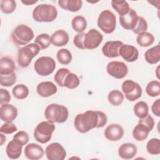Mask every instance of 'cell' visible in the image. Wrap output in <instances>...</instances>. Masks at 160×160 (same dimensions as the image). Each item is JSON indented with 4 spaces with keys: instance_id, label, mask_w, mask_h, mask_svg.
I'll return each instance as SVG.
<instances>
[{
    "instance_id": "ac0fdd59",
    "label": "cell",
    "mask_w": 160,
    "mask_h": 160,
    "mask_svg": "<svg viewBox=\"0 0 160 160\" xmlns=\"http://www.w3.org/2000/svg\"><path fill=\"white\" fill-rule=\"evenodd\" d=\"M24 155L30 160H38L43 157L44 149L37 144L30 143L25 147Z\"/></svg>"
},
{
    "instance_id": "484cf974",
    "label": "cell",
    "mask_w": 160,
    "mask_h": 160,
    "mask_svg": "<svg viewBox=\"0 0 160 160\" xmlns=\"http://www.w3.org/2000/svg\"><path fill=\"white\" fill-rule=\"evenodd\" d=\"M16 69L13 60L8 57H3L0 60V74H9Z\"/></svg>"
},
{
    "instance_id": "83f0119b",
    "label": "cell",
    "mask_w": 160,
    "mask_h": 160,
    "mask_svg": "<svg viewBox=\"0 0 160 160\" xmlns=\"http://www.w3.org/2000/svg\"><path fill=\"white\" fill-rule=\"evenodd\" d=\"M72 29L77 32H82L87 27V21L86 18L81 15L74 17L71 21Z\"/></svg>"
},
{
    "instance_id": "5bb4252c",
    "label": "cell",
    "mask_w": 160,
    "mask_h": 160,
    "mask_svg": "<svg viewBox=\"0 0 160 160\" xmlns=\"http://www.w3.org/2000/svg\"><path fill=\"white\" fill-rule=\"evenodd\" d=\"M138 16L133 9H130L129 12L119 16V22L121 26L126 30H132L138 22Z\"/></svg>"
},
{
    "instance_id": "d6986e66",
    "label": "cell",
    "mask_w": 160,
    "mask_h": 160,
    "mask_svg": "<svg viewBox=\"0 0 160 160\" xmlns=\"http://www.w3.org/2000/svg\"><path fill=\"white\" fill-rule=\"evenodd\" d=\"M38 94L42 98H48L56 93L58 88L51 81H44L39 83L36 88Z\"/></svg>"
},
{
    "instance_id": "e575fe53",
    "label": "cell",
    "mask_w": 160,
    "mask_h": 160,
    "mask_svg": "<svg viewBox=\"0 0 160 160\" xmlns=\"http://www.w3.org/2000/svg\"><path fill=\"white\" fill-rule=\"evenodd\" d=\"M146 93L151 97H156L160 94V82L154 80L150 81L146 87Z\"/></svg>"
},
{
    "instance_id": "ab89813d",
    "label": "cell",
    "mask_w": 160,
    "mask_h": 160,
    "mask_svg": "<svg viewBox=\"0 0 160 160\" xmlns=\"http://www.w3.org/2000/svg\"><path fill=\"white\" fill-rule=\"evenodd\" d=\"M71 72L67 68H60L58 70L54 75V79L56 84L60 87H64V81L66 76Z\"/></svg>"
},
{
    "instance_id": "74e56055",
    "label": "cell",
    "mask_w": 160,
    "mask_h": 160,
    "mask_svg": "<svg viewBox=\"0 0 160 160\" xmlns=\"http://www.w3.org/2000/svg\"><path fill=\"white\" fill-rule=\"evenodd\" d=\"M0 8L2 12L4 14L12 13L16 8V2L14 0H1Z\"/></svg>"
},
{
    "instance_id": "1f68e13d",
    "label": "cell",
    "mask_w": 160,
    "mask_h": 160,
    "mask_svg": "<svg viewBox=\"0 0 160 160\" xmlns=\"http://www.w3.org/2000/svg\"><path fill=\"white\" fill-rule=\"evenodd\" d=\"M108 99L109 102L112 106H117L122 103L124 95L119 90H112L108 94Z\"/></svg>"
},
{
    "instance_id": "44dd1931",
    "label": "cell",
    "mask_w": 160,
    "mask_h": 160,
    "mask_svg": "<svg viewBox=\"0 0 160 160\" xmlns=\"http://www.w3.org/2000/svg\"><path fill=\"white\" fill-rule=\"evenodd\" d=\"M69 39V37L68 32L62 29L57 30L51 36V43L56 47H62L66 45Z\"/></svg>"
},
{
    "instance_id": "7dc6e473",
    "label": "cell",
    "mask_w": 160,
    "mask_h": 160,
    "mask_svg": "<svg viewBox=\"0 0 160 160\" xmlns=\"http://www.w3.org/2000/svg\"><path fill=\"white\" fill-rule=\"evenodd\" d=\"M151 110L154 115L158 117L160 116V99H158L153 102L151 106Z\"/></svg>"
},
{
    "instance_id": "5b68a950",
    "label": "cell",
    "mask_w": 160,
    "mask_h": 160,
    "mask_svg": "<svg viewBox=\"0 0 160 160\" xmlns=\"http://www.w3.org/2000/svg\"><path fill=\"white\" fill-rule=\"evenodd\" d=\"M55 130V125L49 121L39 122L34 131V138L36 141L46 144L50 141Z\"/></svg>"
},
{
    "instance_id": "3957f363",
    "label": "cell",
    "mask_w": 160,
    "mask_h": 160,
    "mask_svg": "<svg viewBox=\"0 0 160 160\" xmlns=\"http://www.w3.org/2000/svg\"><path fill=\"white\" fill-rule=\"evenodd\" d=\"M68 115L69 111L66 107L55 103L49 104L44 111L46 119L53 123L64 122L68 119Z\"/></svg>"
},
{
    "instance_id": "4316f807",
    "label": "cell",
    "mask_w": 160,
    "mask_h": 160,
    "mask_svg": "<svg viewBox=\"0 0 160 160\" xmlns=\"http://www.w3.org/2000/svg\"><path fill=\"white\" fill-rule=\"evenodd\" d=\"M137 43L141 47L146 48L152 45L154 42V36L148 32H143L138 34L136 38Z\"/></svg>"
},
{
    "instance_id": "9a60e30c",
    "label": "cell",
    "mask_w": 160,
    "mask_h": 160,
    "mask_svg": "<svg viewBox=\"0 0 160 160\" xmlns=\"http://www.w3.org/2000/svg\"><path fill=\"white\" fill-rule=\"evenodd\" d=\"M123 42L120 41H110L106 42L102 48L103 54L110 58H116L119 56V49Z\"/></svg>"
},
{
    "instance_id": "b9f144b4",
    "label": "cell",
    "mask_w": 160,
    "mask_h": 160,
    "mask_svg": "<svg viewBox=\"0 0 160 160\" xmlns=\"http://www.w3.org/2000/svg\"><path fill=\"white\" fill-rule=\"evenodd\" d=\"M148 29V22L146 21V19L141 17V16H138V22L136 24V26L135 28L132 30L133 32L135 34H139L141 32H146Z\"/></svg>"
},
{
    "instance_id": "8992f818",
    "label": "cell",
    "mask_w": 160,
    "mask_h": 160,
    "mask_svg": "<svg viewBox=\"0 0 160 160\" xmlns=\"http://www.w3.org/2000/svg\"><path fill=\"white\" fill-rule=\"evenodd\" d=\"M40 48L36 43H31L18 51V64L24 68H27L32 61L33 58L36 56L40 51Z\"/></svg>"
},
{
    "instance_id": "d6a6232c",
    "label": "cell",
    "mask_w": 160,
    "mask_h": 160,
    "mask_svg": "<svg viewBox=\"0 0 160 160\" xmlns=\"http://www.w3.org/2000/svg\"><path fill=\"white\" fill-rule=\"evenodd\" d=\"M80 81L76 74L69 72L66 77L64 81V87L68 89H75L78 87Z\"/></svg>"
},
{
    "instance_id": "836d02e7",
    "label": "cell",
    "mask_w": 160,
    "mask_h": 160,
    "mask_svg": "<svg viewBox=\"0 0 160 160\" xmlns=\"http://www.w3.org/2000/svg\"><path fill=\"white\" fill-rule=\"evenodd\" d=\"M56 58L61 64L67 65L71 62L72 54L68 49L62 48L58 51L56 54Z\"/></svg>"
},
{
    "instance_id": "f1b7e54d",
    "label": "cell",
    "mask_w": 160,
    "mask_h": 160,
    "mask_svg": "<svg viewBox=\"0 0 160 160\" xmlns=\"http://www.w3.org/2000/svg\"><path fill=\"white\" fill-rule=\"evenodd\" d=\"M111 6L119 14V16H123L127 14L130 8L129 3L126 1H112Z\"/></svg>"
},
{
    "instance_id": "7a4b0ae2",
    "label": "cell",
    "mask_w": 160,
    "mask_h": 160,
    "mask_svg": "<svg viewBox=\"0 0 160 160\" xmlns=\"http://www.w3.org/2000/svg\"><path fill=\"white\" fill-rule=\"evenodd\" d=\"M58 11L55 6L48 4H42L37 6L32 11L33 19L39 22H50L56 19Z\"/></svg>"
},
{
    "instance_id": "8d00e7d4",
    "label": "cell",
    "mask_w": 160,
    "mask_h": 160,
    "mask_svg": "<svg viewBox=\"0 0 160 160\" xmlns=\"http://www.w3.org/2000/svg\"><path fill=\"white\" fill-rule=\"evenodd\" d=\"M148 152L152 155H158L160 154V141L158 138H152L146 144Z\"/></svg>"
},
{
    "instance_id": "cb8c5ba5",
    "label": "cell",
    "mask_w": 160,
    "mask_h": 160,
    "mask_svg": "<svg viewBox=\"0 0 160 160\" xmlns=\"http://www.w3.org/2000/svg\"><path fill=\"white\" fill-rule=\"evenodd\" d=\"M144 58L147 62L150 64H155L160 60V47L158 44L149 49L144 53Z\"/></svg>"
},
{
    "instance_id": "4dcf8cb0",
    "label": "cell",
    "mask_w": 160,
    "mask_h": 160,
    "mask_svg": "<svg viewBox=\"0 0 160 160\" xmlns=\"http://www.w3.org/2000/svg\"><path fill=\"white\" fill-rule=\"evenodd\" d=\"M135 115L140 118H143L148 114L149 107L146 102L144 101H139L135 104L133 108Z\"/></svg>"
},
{
    "instance_id": "7402d4cb",
    "label": "cell",
    "mask_w": 160,
    "mask_h": 160,
    "mask_svg": "<svg viewBox=\"0 0 160 160\" xmlns=\"http://www.w3.org/2000/svg\"><path fill=\"white\" fill-rule=\"evenodd\" d=\"M22 146L16 143L14 141H11L7 145L6 152L8 157L12 159H16L20 157L22 153Z\"/></svg>"
},
{
    "instance_id": "d590c367",
    "label": "cell",
    "mask_w": 160,
    "mask_h": 160,
    "mask_svg": "<svg viewBox=\"0 0 160 160\" xmlns=\"http://www.w3.org/2000/svg\"><path fill=\"white\" fill-rule=\"evenodd\" d=\"M36 43L41 49H47L51 44V38L48 34H41L38 35L34 40Z\"/></svg>"
},
{
    "instance_id": "277c9868",
    "label": "cell",
    "mask_w": 160,
    "mask_h": 160,
    "mask_svg": "<svg viewBox=\"0 0 160 160\" xmlns=\"http://www.w3.org/2000/svg\"><path fill=\"white\" fill-rule=\"evenodd\" d=\"M34 36L32 29L26 24L17 26L11 34L12 41L18 46L28 44L34 38Z\"/></svg>"
},
{
    "instance_id": "c3c4849f",
    "label": "cell",
    "mask_w": 160,
    "mask_h": 160,
    "mask_svg": "<svg viewBox=\"0 0 160 160\" xmlns=\"http://www.w3.org/2000/svg\"><path fill=\"white\" fill-rule=\"evenodd\" d=\"M22 3L26 6H29V5H32L35 4L36 2H38V1H32V0H25V1H21Z\"/></svg>"
},
{
    "instance_id": "681fc988",
    "label": "cell",
    "mask_w": 160,
    "mask_h": 160,
    "mask_svg": "<svg viewBox=\"0 0 160 160\" xmlns=\"http://www.w3.org/2000/svg\"><path fill=\"white\" fill-rule=\"evenodd\" d=\"M0 136H1V145L2 146L4 143V142H5V141H6V137L2 134H1Z\"/></svg>"
},
{
    "instance_id": "ffe728a7",
    "label": "cell",
    "mask_w": 160,
    "mask_h": 160,
    "mask_svg": "<svg viewBox=\"0 0 160 160\" xmlns=\"http://www.w3.org/2000/svg\"><path fill=\"white\" fill-rule=\"evenodd\" d=\"M137 151L138 149L134 144L126 142L120 146L118 149V154L123 159H131L136 156Z\"/></svg>"
},
{
    "instance_id": "ba28073f",
    "label": "cell",
    "mask_w": 160,
    "mask_h": 160,
    "mask_svg": "<svg viewBox=\"0 0 160 160\" xmlns=\"http://www.w3.org/2000/svg\"><path fill=\"white\" fill-rule=\"evenodd\" d=\"M34 68L39 75L46 76L54 72L56 68V62L51 57L42 56L35 61Z\"/></svg>"
},
{
    "instance_id": "bcb514c9",
    "label": "cell",
    "mask_w": 160,
    "mask_h": 160,
    "mask_svg": "<svg viewBox=\"0 0 160 160\" xmlns=\"http://www.w3.org/2000/svg\"><path fill=\"white\" fill-rule=\"evenodd\" d=\"M0 94H1L0 95L1 105L4 104H8L11 101V95L8 90L1 88L0 89Z\"/></svg>"
},
{
    "instance_id": "4fadbf2b",
    "label": "cell",
    "mask_w": 160,
    "mask_h": 160,
    "mask_svg": "<svg viewBox=\"0 0 160 160\" xmlns=\"http://www.w3.org/2000/svg\"><path fill=\"white\" fill-rule=\"evenodd\" d=\"M124 129L118 124H111L104 130L105 138L110 141H118L124 136Z\"/></svg>"
},
{
    "instance_id": "52a82bcc",
    "label": "cell",
    "mask_w": 160,
    "mask_h": 160,
    "mask_svg": "<svg viewBox=\"0 0 160 160\" xmlns=\"http://www.w3.org/2000/svg\"><path fill=\"white\" fill-rule=\"evenodd\" d=\"M98 26L106 34L113 32L116 27V18L110 10L102 11L98 19Z\"/></svg>"
},
{
    "instance_id": "8fae6325",
    "label": "cell",
    "mask_w": 160,
    "mask_h": 160,
    "mask_svg": "<svg viewBox=\"0 0 160 160\" xmlns=\"http://www.w3.org/2000/svg\"><path fill=\"white\" fill-rule=\"evenodd\" d=\"M103 36L97 29H91L86 33L84 39V48L86 49H94L97 48L102 42Z\"/></svg>"
},
{
    "instance_id": "f6af8a7d",
    "label": "cell",
    "mask_w": 160,
    "mask_h": 160,
    "mask_svg": "<svg viewBox=\"0 0 160 160\" xmlns=\"http://www.w3.org/2000/svg\"><path fill=\"white\" fill-rule=\"evenodd\" d=\"M138 122L142 123V124L146 125L147 127H148L150 129L151 131L153 129L154 126V119L151 116H150L149 114H148L146 116H145L143 118H140Z\"/></svg>"
},
{
    "instance_id": "2e32d148",
    "label": "cell",
    "mask_w": 160,
    "mask_h": 160,
    "mask_svg": "<svg viewBox=\"0 0 160 160\" xmlns=\"http://www.w3.org/2000/svg\"><path fill=\"white\" fill-rule=\"evenodd\" d=\"M119 56H121L126 61L132 62L136 61L139 56L138 49L129 44H123L119 49Z\"/></svg>"
},
{
    "instance_id": "30bf717a",
    "label": "cell",
    "mask_w": 160,
    "mask_h": 160,
    "mask_svg": "<svg viewBox=\"0 0 160 160\" xmlns=\"http://www.w3.org/2000/svg\"><path fill=\"white\" fill-rule=\"evenodd\" d=\"M107 72L112 77L116 79L124 78L128 72V68L127 65L121 61H111L106 67Z\"/></svg>"
},
{
    "instance_id": "f35d334b",
    "label": "cell",
    "mask_w": 160,
    "mask_h": 160,
    "mask_svg": "<svg viewBox=\"0 0 160 160\" xmlns=\"http://www.w3.org/2000/svg\"><path fill=\"white\" fill-rule=\"evenodd\" d=\"M16 82V75L15 72L9 74H0V84L2 86L10 87Z\"/></svg>"
},
{
    "instance_id": "60d3db41",
    "label": "cell",
    "mask_w": 160,
    "mask_h": 160,
    "mask_svg": "<svg viewBox=\"0 0 160 160\" xmlns=\"http://www.w3.org/2000/svg\"><path fill=\"white\" fill-rule=\"evenodd\" d=\"M12 140L14 141L16 143L23 146L28 142L29 137L26 132L24 131H20L13 136Z\"/></svg>"
},
{
    "instance_id": "9c48e42d",
    "label": "cell",
    "mask_w": 160,
    "mask_h": 160,
    "mask_svg": "<svg viewBox=\"0 0 160 160\" xmlns=\"http://www.w3.org/2000/svg\"><path fill=\"white\" fill-rule=\"evenodd\" d=\"M121 88L126 98L129 101H134L141 97L142 92L141 87L132 80L128 79L124 81Z\"/></svg>"
},
{
    "instance_id": "603a6c76",
    "label": "cell",
    "mask_w": 160,
    "mask_h": 160,
    "mask_svg": "<svg viewBox=\"0 0 160 160\" xmlns=\"http://www.w3.org/2000/svg\"><path fill=\"white\" fill-rule=\"evenodd\" d=\"M58 4L64 10L77 12L82 8V1L81 0H59Z\"/></svg>"
},
{
    "instance_id": "6da1fadb",
    "label": "cell",
    "mask_w": 160,
    "mask_h": 160,
    "mask_svg": "<svg viewBox=\"0 0 160 160\" xmlns=\"http://www.w3.org/2000/svg\"><path fill=\"white\" fill-rule=\"evenodd\" d=\"M108 121L106 114L100 111H86L76 115L74 121L76 129L81 133H86L94 128L104 127Z\"/></svg>"
},
{
    "instance_id": "ee69618b",
    "label": "cell",
    "mask_w": 160,
    "mask_h": 160,
    "mask_svg": "<svg viewBox=\"0 0 160 160\" xmlns=\"http://www.w3.org/2000/svg\"><path fill=\"white\" fill-rule=\"evenodd\" d=\"M85 34H86V33L84 32L78 33L74 38L73 43H74V46H76L79 49H85L84 48V44H83Z\"/></svg>"
},
{
    "instance_id": "7bdbcfd3",
    "label": "cell",
    "mask_w": 160,
    "mask_h": 160,
    "mask_svg": "<svg viewBox=\"0 0 160 160\" xmlns=\"http://www.w3.org/2000/svg\"><path fill=\"white\" fill-rule=\"evenodd\" d=\"M18 128L16 126L12 123V122H6V123L3 124L0 128V131L4 134H12L16 131Z\"/></svg>"
},
{
    "instance_id": "e0dca14e",
    "label": "cell",
    "mask_w": 160,
    "mask_h": 160,
    "mask_svg": "<svg viewBox=\"0 0 160 160\" xmlns=\"http://www.w3.org/2000/svg\"><path fill=\"white\" fill-rule=\"evenodd\" d=\"M18 109L12 104H4L0 108V118L4 122H12L18 116Z\"/></svg>"
},
{
    "instance_id": "7c38bea8",
    "label": "cell",
    "mask_w": 160,
    "mask_h": 160,
    "mask_svg": "<svg viewBox=\"0 0 160 160\" xmlns=\"http://www.w3.org/2000/svg\"><path fill=\"white\" fill-rule=\"evenodd\" d=\"M45 153L49 160H63L66 157L65 149L58 142L49 144L46 148Z\"/></svg>"
},
{
    "instance_id": "d4e9b609",
    "label": "cell",
    "mask_w": 160,
    "mask_h": 160,
    "mask_svg": "<svg viewBox=\"0 0 160 160\" xmlns=\"http://www.w3.org/2000/svg\"><path fill=\"white\" fill-rule=\"evenodd\" d=\"M150 131V129L146 125L138 122L133 129L132 136L136 141H142L148 138Z\"/></svg>"
},
{
    "instance_id": "f546056e",
    "label": "cell",
    "mask_w": 160,
    "mask_h": 160,
    "mask_svg": "<svg viewBox=\"0 0 160 160\" xmlns=\"http://www.w3.org/2000/svg\"><path fill=\"white\" fill-rule=\"evenodd\" d=\"M12 92L14 98L21 100L28 97L29 95V89L26 85L19 84L12 88Z\"/></svg>"
}]
</instances>
